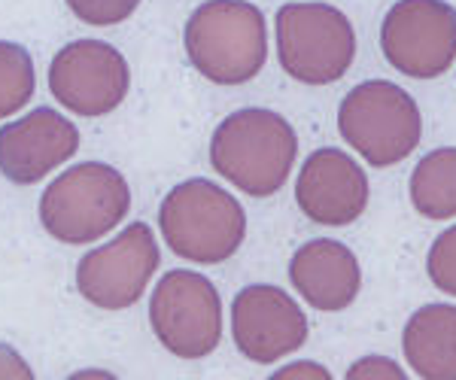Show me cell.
<instances>
[{"mask_svg": "<svg viewBox=\"0 0 456 380\" xmlns=\"http://www.w3.org/2000/svg\"><path fill=\"white\" fill-rule=\"evenodd\" d=\"M298 137L274 109H238L213 131L210 165L253 198H268L296 165Z\"/></svg>", "mask_w": 456, "mask_h": 380, "instance_id": "cell-1", "label": "cell"}, {"mask_svg": "<svg viewBox=\"0 0 456 380\" xmlns=\"http://www.w3.org/2000/svg\"><path fill=\"white\" fill-rule=\"evenodd\" d=\"M186 55L216 85H240L262 70L268 31L259 6L247 0H208L186 21Z\"/></svg>", "mask_w": 456, "mask_h": 380, "instance_id": "cell-2", "label": "cell"}, {"mask_svg": "<svg viewBox=\"0 0 456 380\" xmlns=\"http://www.w3.org/2000/svg\"><path fill=\"white\" fill-rule=\"evenodd\" d=\"M159 229L176 255L198 265H219L244 244L247 214L216 182L186 180L161 201Z\"/></svg>", "mask_w": 456, "mask_h": 380, "instance_id": "cell-3", "label": "cell"}, {"mask_svg": "<svg viewBox=\"0 0 456 380\" xmlns=\"http://www.w3.org/2000/svg\"><path fill=\"white\" fill-rule=\"evenodd\" d=\"M131 189L116 167L86 162L64 171L40 198V222L55 240L83 247L125 222Z\"/></svg>", "mask_w": 456, "mask_h": 380, "instance_id": "cell-4", "label": "cell"}, {"mask_svg": "<svg viewBox=\"0 0 456 380\" xmlns=\"http://www.w3.org/2000/svg\"><path fill=\"white\" fill-rule=\"evenodd\" d=\"M338 131L374 167L399 165L417 150L423 134L420 107L387 79L356 85L338 109Z\"/></svg>", "mask_w": 456, "mask_h": 380, "instance_id": "cell-5", "label": "cell"}, {"mask_svg": "<svg viewBox=\"0 0 456 380\" xmlns=\"http://www.w3.org/2000/svg\"><path fill=\"white\" fill-rule=\"evenodd\" d=\"M277 58L305 85L338 83L356 58L350 19L329 4H286L277 10Z\"/></svg>", "mask_w": 456, "mask_h": 380, "instance_id": "cell-6", "label": "cell"}, {"mask_svg": "<svg viewBox=\"0 0 456 380\" xmlns=\"http://www.w3.org/2000/svg\"><path fill=\"white\" fill-rule=\"evenodd\" d=\"M150 323L159 344L180 360H204L223 338V302L198 271H171L156 283Z\"/></svg>", "mask_w": 456, "mask_h": 380, "instance_id": "cell-7", "label": "cell"}, {"mask_svg": "<svg viewBox=\"0 0 456 380\" xmlns=\"http://www.w3.org/2000/svg\"><path fill=\"white\" fill-rule=\"evenodd\" d=\"M380 49L404 77H441L456 58V10L444 0H399L380 28Z\"/></svg>", "mask_w": 456, "mask_h": 380, "instance_id": "cell-8", "label": "cell"}, {"mask_svg": "<svg viewBox=\"0 0 456 380\" xmlns=\"http://www.w3.org/2000/svg\"><path fill=\"white\" fill-rule=\"evenodd\" d=\"M161 262L156 235L146 222H131L107 247L86 253L77 268V289L104 311H125L143 295Z\"/></svg>", "mask_w": 456, "mask_h": 380, "instance_id": "cell-9", "label": "cell"}, {"mask_svg": "<svg viewBox=\"0 0 456 380\" xmlns=\"http://www.w3.org/2000/svg\"><path fill=\"white\" fill-rule=\"evenodd\" d=\"M131 85L128 61L104 40H77L49 64V89L58 104L77 116H107L125 101Z\"/></svg>", "mask_w": 456, "mask_h": 380, "instance_id": "cell-10", "label": "cell"}, {"mask_svg": "<svg viewBox=\"0 0 456 380\" xmlns=\"http://www.w3.org/2000/svg\"><path fill=\"white\" fill-rule=\"evenodd\" d=\"M234 344L247 360L271 365L296 353L307 338V317L283 289L256 283L234 295L232 304Z\"/></svg>", "mask_w": 456, "mask_h": 380, "instance_id": "cell-11", "label": "cell"}, {"mask_svg": "<svg viewBox=\"0 0 456 380\" xmlns=\"http://www.w3.org/2000/svg\"><path fill=\"white\" fill-rule=\"evenodd\" d=\"M79 131L53 107H40L0 128V174L19 186H34L77 156Z\"/></svg>", "mask_w": 456, "mask_h": 380, "instance_id": "cell-12", "label": "cell"}, {"mask_svg": "<svg viewBox=\"0 0 456 380\" xmlns=\"http://www.w3.org/2000/svg\"><path fill=\"white\" fill-rule=\"evenodd\" d=\"M296 201L316 225H350L369 207V177L347 152L316 150L301 165Z\"/></svg>", "mask_w": 456, "mask_h": 380, "instance_id": "cell-13", "label": "cell"}, {"mask_svg": "<svg viewBox=\"0 0 456 380\" xmlns=\"http://www.w3.org/2000/svg\"><path fill=\"white\" fill-rule=\"evenodd\" d=\"M289 280L316 311H344L359 295V262L338 240H311L292 255Z\"/></svg>", "mask_w": 456, "mask_h": 380, "instance_id": "cell-14", "label": "cell"}, {"mask_svg": "<svg viewBox=\"0 0 456 380\" xmlns=\"http://www.w3.org/2000/svg\"><path fill=\"white\" fill-rule=\"evenodd\" d=\"M404 360L417 377L456 380V308L426 304L408 319L402 335Z\"/></svg>", "mask_w": 456, "mask_h": 380, "instance_id": "cell-15", "label": "cell"}, {"mask_svg": "<svg viewBox=\"0 0 456 380\" xmlns=\"http://www.w3.org/2000/svg\"><path fill=\"white\" fill-rule=\"evenodd\" d=\"M411 204L426 219L456 216V146L420 158L411 174Z\"/></svg>", "mask_w": 456, "mask_h": 380, "instance_id": "cell-16", "label": "cell"}, {"mask_svg": "<svg viewBox=\"0 0 456 380\" xmlns=\"http://www.w3.org/2000/svg\"><path fill=\"white\" fill-rule=\"evenodd\" d=\"M37 77L25 46L0 40V119L19 113L34 98Z\"/></svg>", "mask_w": 456, "mask_h": 380, "instance_id": "cell-17", "label": "cell"}, {"mask_svg": "<svg viewBox=\"0 0 456 380\" xmlns=\"http://www.w3.org/2000/svg\"><path fill=\"white\" fill-rule=\"evenodd\" d=\"M429 280L436 283L441 292L456 295V225L441 231L429 250V262H426Z\"/></svg>", "mask_w": 456, "mask_h": 380, "instance_id": "cell-18", "label": "cell"}, {"mask_svg": "<svg viewBox=\"0 0 456 380\" xmlns=\"http://www.w3.org/2000/svg\"><path fill=\"white\" fill-rule=\"evenodd\" d=\"M141 0H68L70 12L79 21L92 28H110V25H119L137 10Z\"/></svg>", "mask_w": 456, "mask_h": 380, "instance_id": "cell-19", "label": "cell"}, {"mask_svg": "<svg viewBox=\"0 0 456 380\" xmlns=\"http://www.w3.org/2000/svg\"><path fill=\"white\" fill-rule=\"evenodd\" d=\"M369 377L402 380L404 371L393 360H384V356H369V360H359L353 368H347V380H369Z\"/></svg>", "mask_w": 456, "mask_h": 380, "instance_id": "cell-20", "label": "cell"}, {"mask_svg": "<svg viewBox=\"0 0 456 380\" xmlns=\"http://www.w3.org/2000/svg\"><path fill=\"white\" fill-rule=\"evenodd\" d=\"M34 371L28 368V362L21 360L16 350L0 344V380H31Z\"/></svg>", "mask_w": 456, "mask_h": 380, "instance_id": "cell-21", "label": "cell"}, {"mask_svg": "<svg viewBox=\"0 0 456 380\" xmlns=\"http://www.w3.org/2000/svg\"><path fill=\"white\" fill-rule=\"evenodd\" d=\"M277 377H281V380H289V377H332V375H329V371L326 368H320V365H316V362H296V365H286V368H281V371H277V375H274V380Z\"/></svg>", "mask_w": 456, "mask_h": 380, "instance_id": "cell-22", "label": "cell"}]
</instances>
